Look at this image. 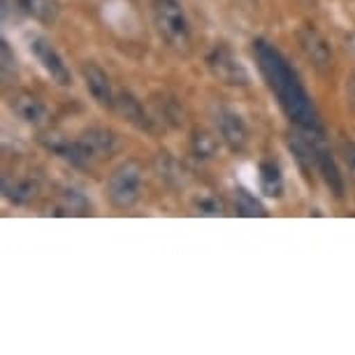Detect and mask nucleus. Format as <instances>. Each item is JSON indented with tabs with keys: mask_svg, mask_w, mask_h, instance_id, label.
I'll list each match as a JSON object with an SVG mask.
<instances>
[{
	"mask_svg": "<svg viewBox=\"0 0 355 355\" xmlns=\"http://www.w3.org/2000/svg\"><path fill=\"white\" fill-rule=\"evenodd\" d=\"M258 51V61L260 70L265 72V77L270 79V86L279 93V103L284 105V110L291 114L297 123H302L306 130L316 128V116H313V107L306 98V93L302 91V86L297 84V77L288 70V65L284 61V56L267 46L265 42H256Z\"/></svg>",
	"mask_w": 355,
	"mask_h": 355,
	"instance_id": "1",
	"label": "nucleus"
},
{
	"mask_svg": "<svg viewBox=\"0 0 355 355\" xmlns=\"http://www.w3.org/2000/svg\"><path fill=\"white\" fill-rule=\"evenodd\" d=\"M153 26H156L160 40L172 51H191V26L179 0H156L153 3Z\"/></svg>",
	"mask_w": 355,
	"mask_h": 355,
	"instance_id": "2",
	"label": "nucleus"
},
{
	"mask_svg": "<svg viewBox=\"0 0 355 355\" xmlns=\"http://www.w3.org/2000/svg\"><path fill=\"white\" fill-rule=\"evenodd\" d=\"M144 170L137 160H123L121 165L114 167V172L107 179V198L116 209H130L137 205L139 193H142Z\"/></svg>",
	"mask_w": 355,
	"mask_h": 355,
	"instance_id": "3",
	"label": "nucleus"
},
{
	"mask_svg": "<svg viewBox=\"0 0 355 355\" xmlns=\"http://www.w3.org/2000/svg\"><path fill=\"white\" fill-rule=\"evenodd\" d=\"M26 49L40 68L44 70V75L56 82L58 86H70L72 84V75H70V68L65 65L63 56L58 53V49L53 46L49 40L40 33H28L26 35Z\"/></svg>",
	"mask_w": 355,
	"mask_h": 355,
	"instance_id": "4",
	"label": "nucleus"
},
{
	"mask_svg": "<svg viewBox=\"0 0 355 355\" xmlns=\"http://www.w3.org/2000/svg\"><path fill=\"white\" fill-rule=\"evenodd\" d=\"M207 68L225 86H249L251 82L249 70L227 44H216L207 53Z\"/></svg>",
	"mask_w": 355,
	"mask_h": 355,
	"instance_id": "5",
	"label": "nucleus"
},
{
	"mask_svg": "<svg viewBox=\"0 0 355 355\" xmlns=\"http://www.w3.org/2000/svg\"><path fill=\"white\" fill-rule=\"evenodd\" d=\"M297 42H300V49H302V53L306 56V61L316 70L325 72L332 68V61H334L332 46L313 26H302V28L297 31Z\"/></svg>",
	"mask_w": 355,
	"mask_h": 355,
	"instance_id": "6",
	"label": "nucleus"
},
{
	"mask_svg": "<svg viewBox=\"0 0 355 355\" xmlns=\"http://www.w3.org/2000/svg\"><path fill=\"white\" fill-rule=\"evenodd\" d=\"M10 107H12V112L17 114V119H21L24 123L33 125V128L44 125L46 119H49L46 105L37 96H33L31 91H15V93H12Z\"/></svg>",
	"mask_w": 355,
	"mask_h": 355,
	"instance_id": "7",
	"label": "nucleus"
},
{
	"mask_svg": "<svg viewBox=\"0 0 355 355\" xmlns=\"http://www.w3.org/2000/svg\"><path fill=\"white\" fill-rule=\"evenodd\" d=\"M82 79L86 91L91 93V98L103 107H114L116 103V93L112 89V82L107 77V72L100 68L98 63H84L82 65Z\"/></svg>",
	"mask_w": 355,
	"mask_h": 355,
	"instance_id": "8",
	"label": "nucleus"
},
{
	"mask_svg": "<svg viewBox=\"0 0 355 355\" xmlns=\"http://www.w3.org/2000/svg\"><path fill=\"white\" fill-rule=\"evenodd\" d=\"M218 135L230 151H244L246 142H249V130H246L244 119L232 110H220Z\"/></svg>",
	"mask_w": 355,
	"mask_h": 355,
	"instance_id": "9",
	"label": "nucleus"
},
{
	"mask_svg": "<svg viewBox=\"0 0 355 355\" xmlns=\"http://www.w3.org/2000/svg\"><path fill=\"white\" fill-rule=\"evenodd\" d=\"M3 193L10 202L28 205L31 200L37 198L40 184H37V179L28 177V174H8V177L3 179Z\"/></svg>",
	"mask_w": 355,
	"mask_h": 355,
	"instance_id": "10",
	"label": "nucleus"
},
{
	"mask_svg": "<svg viewBox=\"0 0 355 355\" xmlns=\"http://www.w3.org/2000/svg\"><path fill=\"white\" fill-rule=\"evenodd\" d=\"M114 110L121 114V116L130 125H135L137 130H151L153 123H151L149 114H146L144 105L139 103V100L132 96V93H128V91L116 93V103H114Z\"/></svg>",
	"mask_w": 355,
	"mask_h": 355,
	"instance_id": "11",
	"label": "nucleus"
},
{
	"mask_svg": "<svg viewBox=\"0 0 355 355\" xmlns=\"http://www.w3.org/2000/svg\"><path fill=\"white\" fill-rule=\"evenodd\" d=\"M79 142H82L93 158H103V156H112L114 151L119 149V139L112 130L100 128V125H93V128H86L82 135H79Z\"/></svg>",
	"mask_w": 355,
	"mask_h": 355,
	"instance_id": "12",
	"label": "nucleus"
},
{
	"mask_svg": "<svg viewBox=\"0 0 355 355\" xmlns=\"http://www.w3.org/2000/svg\"><path fill=\"white\" fill-rule=\"evenodd\" d=\"M258 184L260 191L270 198H279L284 193V177H281V170L274 160H263L258 167Z\"/></svg>",
	"mask_w": 355,
	"mask_h": 355,
	"instance_id": "13",
	"label": "nucleus"
},
{
	"mask_svg": "<svg viewBox=\"0 0 355 355\" xmlns=\"http://www.w3.org/2000/svg\"><path fill=\"white\" fill-rule=\"evenodd\" d=\"M91 211V205L82 193L77 191H65L56 200V211L53 214H63V216H84Z\"/></svg>",
	"mask_w": 355,
	"mask_h": 355,
	"instance_id": "14",
	"label": "nucleus"
},
{
	"mask_svg": "<svg viewBox=\"0 0 355 355\" xmlns=\"http://www.w3.org/2000/svg\"><path fill=\"white\" fill-rule=\"evenodd\" d=\"M12 3H15L24 15L37 19V21L46 24L56 17V5H53V0H12Z\"/></svg>",
	"mask_w": 355,
	"mask_h": 355,
	"instance_id": "15",
	"label": "nucleus"
},
{
	"mask_svg": "<svg viewBox=\"0 0 355 355\" xmlns=\"http://www.w3.org/2000/svg\"><path fill=\"white\" fill-rule=\"evenodd\" d=\"M234 209H237V214H242V216H265L267 214L265 207L246 191L234 193Z\"/></svg>",
	"mask_w": 355,
	"mask_h": 355,
	"instance_id": "16",
	"label": "nucleus"
},
{
	"mask_svg": "<svg viewBox=\"0 0 355 355\" xmlns=\"http://www.w3.org/2000/svg\"><path fill=\"white\" fill-rule=\"evenodd\" d=\"M191 144H193V153H196L198 158H211L214 153H216V137H211L207 130H196L191 137Z\"/></svg>",
	"mask_w": 355,
	"mask_h": 355,
	"instance_id": "17",
	"label": "nucleus"
},
{
	"mask_svg": "<svg viewBox=\"0 0 355 355\" xmlns=\"http://www.w3.org/2000/svg\"><path fill=\"white\" fill-rule=\"evenodd\" d=\"M339 156H341V163H344L348 177L351 182H355V142L353 139H341L339 142Z\"/></svg>",
	"mask_w": 355,
	"mask_h": 355,
	"instance_id": "18",
	"label": "nucleus"
},
{
	"mask_svg": "<svg viewBox=\"0 0 355 355\" xmlns=\"http://www.w3.org/2000/svg\"><path fill=\"white\" fill-rule=\"evenodd\" d=\"M196 207H198L200 214H207V216H216V214H220V209H223L220 200L214 198V196H200L196 200Z\"/></svg>",
	"mask_w": 355,
	"mask_h": 355,
	"instance_id": "19",
	"label": "nucleus"
},
{
	"mask_svg": "<svg viewBox=\"0 0 355 355\" xmlns=\"http://www.w3.org/2000/svg\"><path fill=\"white\" fill-rule=\"evenodd\" d=\"M10 70L17 72V58H15V53H12L10 44L3 40V77L5 79H10Z\"/></svg>",
	"mask_w": 355,
	"mask_h": 355,
	"instance_id": "20",
	"label": "nucleus"
}]
</instances>
